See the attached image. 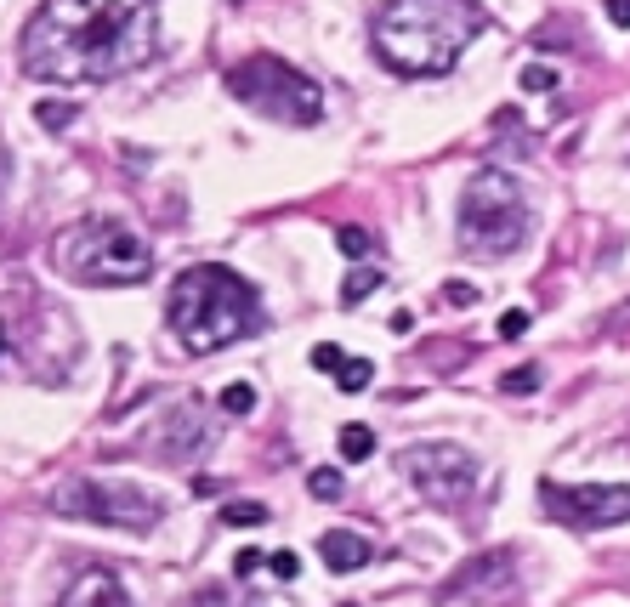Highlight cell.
<instances>
[{
  "label": "cell",
  "mask_w": 630,
  "mask_h": 607,
  "mask_svg": "<svg viewBox=\"0 0 630 607\" xmlns=\"http://www.w3.org/2000/svg\"><path fill=\"white\" fill-rule=\"evenodd\" d=\"M500 386H506V392H540V369H534V364L511 369V375H506V381H500Z\"/></svg>",
  "instance_id": "26"
},
{
  "label": "cell",
  "mask_w": 630,
  "mask_h": 607,
  "mask_svg": "<svg viewBox=\"0 0 630 607\" xmlns=\"http://www.w3.org/2000/svg\"><path fill=\"white\" fill-rule=\"evenodd\" d=\"M171 330L182 352H193V358L222 352L262 330V290L245 273L216 267V261L182 267L171 284Z\"/></svg>",
  "instance_id": "3"
},
{
  "label": "cell",
  "mask_w": 630,
  "mask_h": 607,
  "mask_svg": "<svg viewBox=\"0 0 630 607\" xmlns=\"http://www.w3.org/2000/svg\"><path fill=\"white\" fill-rule=\"evenodd\" d=\"M500 335H506V341H517V335H528V313H523V307H511V313L500 318Z\"/></svg>",
  "instance_id": "28"
},
{
  "label": "cell",
  "mask_w": 630,
  "mask_h": 607,
  "mask_svg": "<svg viewBox=\"0 0 630 607\" xmlns=\"http://www.w3.org/2000/svg\"><path fill=\"white\" fill-rule=\"evenodd\" d=\"M154 0H46L23 29V74L46 86H103L154 63Z\"/></svg>",
  "instance_id": "1"
},
{
  "label": "cell",
  "mask_w": 630,
  "mask_h": 607,
  "mask_svg": "<svg viewBox=\"0 0 630 607\" xmlns=\"http://www.w3.org/2000/svg\"><path fill=\"white\" fill-rule=\"evenodd\" d=\"M228 91L245 108H256L262 120L290 125V131H307V125L324 120V86H318L313 74H301L296 63L273 57V52H256V57H245V63H233Z\"/></svg>",
  "instance_id": "6"
},
{
  "label": "cell",
  "mask_w": 630,
  "mask_h": 607,
  "mask_svg": "<svg viewBox=\"0 0 630 607\" xmlns=\"http://www.w3.org/2000/svg\"><path fill=\"white\" fill-rule=\"evenodd\" d=\"M557 86H562V80H557L551 63H528V69H523V91H528V97H551Z\"/></svg>",
  "instance_id": "17"
},
{
  "label": "cell",
  "mask_w": 630,
  "mask_h": 607,
  "mask_svg": "<svg viewBox=\"0 0 630 607\" xmlns=\"http://www.w3.org/2000/svg\"><path fill=\"white\" fill-rule=\"evenodd\" d=\"M188 607H262L256 596H239V590H199Z\"/></svg>",
  "instance_id": "22"
},
{
  "label": "cell",
  "mask_w": 630,
  "mask_h": 607,
  "mask_svg": "<svg viewBox=\"0 0 630 607\" xmlns=\"http://www.w3.org/2000/svg\"><path fill=\"white\" fill-rule=\"evenodd\" d=\"M477 0H386L375 12V57L403 80L449 74L483 29Z\"/></svg>",
  "instance_id": "2"
},
{
  "label": "cell",
  "mask_w": 630,
  "mask_h": 607,
  "mask_svg": "<svg viewBox=\"0 0 630 607\" xmlns=\"http://www.w3.org/2000/svg\"><path fill=\"white\" fill-rule=\"evenodd\" d=\"M386 330L392 335H415V313H392L386 318Z\"/></svg>",
  "instance_id": "31"
},
{
  "label": "cell",
  "mask_w": 630,
  "mask_h": 607,
  "mask_svg": "<svg viewBox=\"0 0 630 607\" xmlns=\"http://www.w3.org/2000/svg\"><path fill=\"white\" fill-rule=\"evenodd\" d=\"M335 381H341V392H364V386L375 381V364H369V358H347V364L335 369Z\"/></svg>",
  "instance_id": "16"
},
{
  "label": "cell",
  "mask_w": 630,
  "mask_h": 607,
  "mask_svg": "<svg viewBox=\"0 0 630 607\" xmlns=\"http://www.w3.org/2000/svg\"><path fill=\"white\" fill-rule=\"evenodd\" d=\"M154 443H159V454H165V460H176V466H193V460L210 449V409H205V398H176L171 415L159 420Z\"/></svg>",
  "instance_id": "11"
},
{
  "label": "cell",
  "mask_w": 630,
  "mask_h": 607,
  "mask_svg": "<svg viewBox=\"0 0 630 607\" xmlns=\"http://www.w3.org/2000/svg\"><path fill=\"white\" fill-rule=\"evenodd\" d=\"M443 602H511L517 596V562L511 551H483L466 568H455L438 590Z\"/></svg>",
  "instance_id": "10"
},
{
  "label": "cell",
  "mask_w": 630,
  "mask_h": 607,
  "mask_svg": "<svg viewBox=\"0 0 630 607\" xmlns=\"http://www.w3.org/2000/svg\"><path fill=\"white\" fill-rule=\"evenodd\" d=\"M256 568H262V551H239L233 556V573H239V579H250Z\"/></svg>",
  "instance_id": "29"
},
{
  "label": "cell",
  "mask_w": 630,
  "mask_h": 607,
  "mask_svg": "<svg viewBox=\"0 0 630 607\" xmlns=\"http://www.w3.org/2000/svg\"><path fill=\"white\" fill-rule=\"evenodd\" d=\"M35 120L46 125V131H63V125L80 120V108H74V103H35Z\"/></svg>",
  "instance_id": "20"
},
{
  "label": "cell",
  "mask_w": 630,
  "mask_h": 607,
  "mask_svg": "<svg viewBox=\"0 0 630 607\" xmlns=\"http://www.w3.org/2000/svg\"><path fill=\"white\" fill-rule=\"evenodd\" d=\"M381 290V267H358V273H347V284H341V307H358L364 295Z\"/></svg>",
  "instance_id": "14"
},
{
  "label": "cell",
  "mask_w": 630,
  "mask_h": 607,
  "mask_svg": "<svg viewBox=\"0 0 630 607\" xmlns=\"http://www.w3.org/2000/svg\"><path fill=\"white\" fill-rule=\"evenodd\" d=\"M443 301H455V307H466V301H477L472 284H443Z\"/></svg>",
  "instance_id": "30"
},
{
  "label": "cell",
  "mask_w": 630,
  "mask_h": 607,
  "mask_svg": "<svg viewBox=\"0 0 630 607\" xmlns=\"http://www.w3.org/2000/svg\"><path fill=\"white\" fill-rule=\"evenodd\" d=\"M608 23H619V29H630V0H608Z\"/></svg>",
  "instance_id": "32"
},
{
  "label": "cell",
  "mask_w": 630,
  "mask_h": 607,
  "mask_svg": "<svg viewBox=\"0 0 630 607\" xmlns=\"http://www.w3.org/2000/svg\"><path fill=\"white\" fill-rule=\"evenodd\" d=\"M57 607H131V590L120 585L114 568H80Z\"/></svg>",
  "instance_id": "12"
},
{
  "label": "cell",
  "mask_w": 630,
  "mask_h": 607,
  "mask_svg": "<svg viewBox=\"0 0 630 607\" xmlns=\"http://www.w3.org/2000/svg\"><path fill=\"white\" fill-rule=\"evenodd\" d=\"M318 556H324L330 573H352V568H364L369 556H375V545H369L364 534H352V528H330V534L318 539Z\"/></svg>",
  "instance_id": "13"
},
{
  "label": "cell",
  "mask_w": 630,
  "mask_h": 607,
  "mask_svg": "<svg viewBox=\"0 0 630 607\" xmlns=\"http://www.w3.org/2000/svg\"><path fill=\"white\" fill-rule=\"evenodd\" d=\"M494 125H500V142H506V148H517V154H528V148H534L528 137H517L523 125H517V114H511V108H500V114H494Z\"/></svg>",
  "instance_id": "23"
},
{
  "label": "cell",
  "mask_w": 630,
  "mask_h": 607,
  "mask_svg": "<svg viewBox=\"0 0 630 607\" xmlns=\"http://www.w3.org/2000/svg\"><path fill=\"white\" fill-rule=\"evenodd\" d=\"M267 568L279 573V579H296L301 562H296V551H273V556H267Z\"/></svg>",
  "instance_id": "27"
},
{
  "label": "cell",
  "mask_w": 630,
  "mask_h": 607,
  "mask_svg": "<svg viewBox=\"0 0 630 607\" xmlns=\"http://www.w3.org/2000/svg\"><path fill=\"white\" fill-rule=\"evenodd\" d=\"M307 364H313L318 375H335V369L347 364V352L335 347V341H318V347H313V358H307Z\"/></svg>",
  "instance_id": "25"
},
{
  "label": "cell",
  "mask_w": 630,
  "mask_h": 607,
  "mask_svg": "<svg viewBox=\"0 0 630 607\" xmlns=\"http://www.w3.org/2000/svg\"><path fill=\"white\" fill-rule=\"evenodd\" d=\"M57 517L74 522H103V528H125V534H148L165 517V500L142 483H97V477H74L52 494Z\"/></svg>",
  "instance_id": "7"
},
{
  "label": "cell",
  "mask_w": 630,
  "mask_h": 607,
  "mask_svg": "<svg viewBox=\"0 0 630 607\" xmlns=\"http://www.w3.org/2000/svg\"><path fill=\"white\" fill-rule=\"evenodd\" d=\"M335 244H341V250H347L352 261H364L369 250H375V239H369L364 227H352V222H341V227H335Z\"/></svg>",
  "instance_id": "18"
},
{
  "label": "cell",
  "mask_w": 630,
  "mask_h": 607,
  "mask_svg": "<svg viewBox=\"0 0 630 607\" xmlns=\"http://www.w3.org/2000/svg\"><path fill=\"white\" fill-rule=\"evenodd\" d=\"M57 267L74 284H97V290H125V284H148L154 278V250L131 222L120 216H86L57 233Z\"/></svg>",
  "instance_id": "4"
},
{
  "label": "cell",
  "mask_w": 630,
  "mask_h": 607,
  "mask_svg": "<svg viewBox=\"0 0 630 607\" xmlns=\"http://www.w3.org/2000/svg\"><path fill=\"white\" fill-rule=\"evenodd\" d=\"M307 488H313V500H341V471H335V466L307 471Z\"/></svg>",
  "instance_id": "21"
},
{
  "label": "cell",
  "mask_w": 630,
  "mask_h": 607,
  "mask_svg": "<svg viewBox=\"0 0 630 607\" xmlns=\"http://www.w3.org/2000/svg\"><path fill=\"white\" fill-rule=\"evenodd\" d=\"M403 477L415 483V494L426 505L455 511V505L472 500L477 460H472V449H460V443H415V449H403Z\"/></svg>",
  "instance_id": "8"
},
{
  "label": "cell",
  "mask_w": 630,
  "mask_h": 607,
  "mask_svg": "<svg viewBox=\"0 0 630 607\" xmlns=\"http://www.w3.org/2000/svg\"><path fill=\"white\" fill-rule=\"evenodd\" d=\"M222 522H233V528H256V522H267V505L233 500V505H222Z\"/></svg>",
  "instance_id": "19"
},
{
  "label": "cell",
  "mask_w": 630,
  "mask_h": 607,
  "mask_svg": "<svg viewBox=\"0 0 630 607\" xmlns=\"http://www.w3.org/2000/svg\"><path fill=\"white\" fill-rule=\"evenodd\" d=\"M540 500L545 511L562 522V528H613V522H630V483H540Z\"/></svg>",
  "instance_id": "9"
},
{
  "label": "cell",
  "mask_w": 630,
  "mask_h": 607,
  "mask_svg": "<svg viewBox=\"0 0 630 607\" xmlns=\"http://www.w3.org/2000/svg\"><path fill=\"white\" fill-rule=\"evenodd\" d=\"M341 607H358V602H341Z\"/></svg>",
  "instance_id": "33"
},
{
  "label": "cell",
  "mask_w": 630,
  "mask_h": 607,
  "mask_svg": "<svg viewBox=\"0 0 630 607\" xmlns=\"http://www.w3.org/2000/svg\"><path fill=\"white\" fill-rule=\"evenodd\" d=\"M369 454H375V432H369V426H341V460L358 466V460H369Z\"/></svg>",
  "instance_id": "15"
},
{
  "label": "cell",
  "mask_w": 630,
  "mask_h": 607,
  "mask_svg": "<svg viewBox=\"0 0 630 607\" xmlns=\"http://www.w3.org/2000/svg\"><path fill=\"white\" fill-rule=\"evenodd\" d=\"M216 403H222L228 415H250V409H256V392H250L245 381H233V386H228V392H222V398H216Z\"/></svg>",
  "instance_id": "24"
},
{
  "label": "cell",
  "mask_w": 630,
  "mask_h": 607,
  "mask_svg": "<svg viewBox=\"0 0 630 607\" xmlns=\"http://www.w3.org/2000/svg\"><path fill=\"white\" fill-rule=\"evenodd\" d=\"M528 227H534V210H528L523 176L483 165L460 193V216H455L460 250L466 256H511V250H523Z\"/></svg>",
  "instance_id": "5"
}]
</instances>
